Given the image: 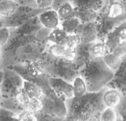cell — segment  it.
<instances>
[{"instance_id":"6da1fadb","label":"cell","mask_w":126,"mask_h":121,"mask_svg":"<svg viewBox=\"0 0 126 121\" xmlns=\"http://www.w3.org/2000/svg\"><path fill=\"white\" fill-rule=\"evenodd\" d=\"M106 88L98 92H86L79 98L66 99L67 113L63 121H100V114L106 108L102 97Z\"/></svg>"},{"instance_id":"7a4b0ae2","label":"cell","mask_w":126,"mask_h":121,"mask_svg":"<svg viewBox=\"0 0 126 121\" xmlns=\"http://www.w3.org/2000/svg\"><path fill=\"white\" fill-rule=\"evenodd\" d=\"M84 81L87 92H98L106 88L114 73L107 67L102 58H93L79 70Z\"/></svg>"},{"instance_id":"3957f363","label":"cell","mask_w":126,"mask_h":121,"mask_svg":"<svg viewBox=\"0 0 126 121\" xmlns=\"http://www.w3.org/2000/svg\"><path fill=\"white\" fill-rule=\"evenodd\" d=\"M44 71L50 77L61 78L72 84L77 77L80 76L79 71L72 62L44 53L40 59Z\"/></svg>"},{"instance_id":"277c9868","label":"cell","mask_w":126,"mask_h":121,"mask_svg":"<svg viewBox=\"0 0 126 121\" xmlns=\"http://www.w3.org/2000/svg\"><path fill=\"white\" fill-rule=\"evenodd\" d=\"M4 76L0 84V92L2 98L16 97L23 88L24 81L13 69L3 70Z\"/></svg>"},{"instance_id":"5b68a950","label":"cell","mask_w":126,"mask_h":121,"mask_svg":"<svg viewBox=\"0 0 126 121\" xmlns=\"http://www.w3.org/2000/svg\"><path fill=\"white\" fill-rule=\"evenodd\" d=\"M65 100L63 97L51 99L44 95L41 99L43 107L40 112L64 120L67 113Z\"/></svg>"},{"instance_id":"8992f818","label":"cell","mask_w":126,"mask_h":121,"mask_svg":"<svg viewBox=\"0 0 126 121\" xmlns=\"http://www.w3.org/2000/svg\"><path fill=\"white\" fill-rule=\"evenodd\" d=\"M12 69L24 81L33 82L37 77L45 73L41 60L28 62L14 66Z\"/></svg>"},{"instance_id":"52a82bcc","label":"cell","mask_w":126,"mask_h":121,"mask_svg":"<svg viewBox=\"0 0 126 121\" xmlns=\"http://www.w3.org/2000/svg\"><path fill=\"white\" fill-rule=\"evenodd\" d=\"M48 81L51 89L57 97H63L68 99L74 97L73 87L70 83L61 78L51 77L49 78Z\"/></svg>"},{"instance_id":"ba28073f","label":"cell","mask_w":126,"mask_h":121,"mask_svg":"<svg viewBox=\"0 0 126 121\" xmlns=\"http://www.w3.org/2000/svg\"><path fill=\"white\" fill-rule=\"evenodd\" d=\"M97 28L95 22L81 23L75 31L74 34L78 35L81 43H91L97 38Z\"/></svg>"},{"instance_id":"9c48e42d","label":"cell","mask_w":126,"mask_h":121,"mask_svg":"<svg viewBox=\"0 0 126 121\" xmlns=\"http://www.w3.org/2000/svg\"><path fill=\"white\" fill-rule=\"evenodd\" d=\"M92 46V44L90 43H81L75 49V58L73 64L78 71L88 62L93 59L90 53Z\"/></svg>"},{"instance_id":"30bf717a","label":"cell","mask_w":126,"mask_h":121,"mask_svg":"<svg viewBox=\"0 0 126 121\" xmlns=\"http://www.w3.org/2000/svg\"><path fill=\"white\" fill-rule=\"evenodd\" d=\"M126 25L123 23L115 28L107 36L106 43H105L110 53H111L115 47L123 42L126 41Z\"/></svg>"},{"instance_id":"8fae6325","label":"cell","mask_w":126,"mask_h":121,"mask_svg":"<svg viewBox=\"0 0 126 121\" xmlns=\"http://www.w3.org/2000/svg\"><path fill=\"white\" fill-rule=\"evenodd\" d=\"M124 97L120 91L106 88L103 94V102L106 107L115 109L122 101Z\"/></svg>"},{"instance_id":"7c38bea8","label":"cell","mask_w":126,"mask_h":121,"mask_svg":"<svg viewBox=\"0 0 126 121\" xmlns=\"http://www.w3.org/2000/svg\"><path fill=\"white\" fill-rule=\"evenodd\" d=\"M119 18L115 19H110L105 16L102 18V20L99 21L98 23H96L97 28V37L98 39H103L107 37V36L110 33L113 29H115V25H117V20H119Z\"/></svg>"},{"instance_id":"4fadbf2b","label":"cell","mask_w":126,"mask_h":121,"mask_svg":"<svg viewBox=\"0 0 126 121\" xmlns=\"http://www.w3.org/2000/svg\"><path fill=\"white\" fill-rule=\"evenodd\" d=\"M38 19L42 26L49 30L56 28L59 21L57 12L53 10L41 13L38 15Z\"/></svg>"},{"instance_id":"5bb4252c","label":"cell","mask_w":126,"mask_h":121,"mask_svg":"<svg viewBox=\"0 0 126 121\" xmlns=\"http://www.w3.org/2000/svg\"><path fill=\"white\" fill-rule=\"evenodd\" d=\"M49 53L53 57L64 59L72 62L75 58V50L67 48L63 45H52L49 49Z\"/></svg>"},{"instance_id":"9a60e30c","label":"cell","mask_w":126,"mask_h":121,"mask_svg":"<svg viewBox=\"0 0 126 121\" xmlns=\"http://www.w3.org/2000/svg\"><path fill=\"white\" fill-rule=\"evenodd\" d=\"M50 77V76L45 72L44 74L37 77L34 80L33 83L37 85L41 89L45 96L51 98V99H56L58 97L53 92V89H51L50 83H49L48 79Z\"/></svg>"},{"instance_id":"2e32d148","label":"cell","mask_w":126,"mask_h":121,"mask_svg":"<svg viewBox=\"0 0 126 121\" xmlns=\"http://www.w3.org/2000/svg\"><path fill=\"white\" fill-rule=\"evenodd\" d=\"M70 3L77 8H82L97 12L104 7L105 1L102 0H77L71 1Z\"/></svg>"},{"instance_id":"e0dca14e","label":"cell","mask_w":126,"mask_h":121,"mask_svg":"<svg viewBox=\"0 0 126 121\" xmlns=\"http://www.w3.org/2000/svg\"><path fill=\"white\" fill-rule=\"evenodd\" d=\"M0 107L11 111L18 116L25 111L19 104L16 97L1 98Z\"/></svg>"},{"instance_id":"ac0fdd59","label":"cell","mask_w":126,"mask_h":121,"mask_svg":"<svg viewBox=\"0 0 126 121\" xmlns=\"http://www.w3.org/2000/svg\"><path fill=\"white\" fill-rule=\"evenodd\" d=\"M74 16L80 20L81 23L93 22L97 18V12L92 10L77 8L74 10Z\"/></svg>"},{"instance_id":"d6986e66","label":"cell","mask_w":126,"mask_h":121,"mask_svg":"<svg viewBox=\"0 0 126 121\" xmlns=\"http://www.w3.org/2000/svg\"><path fill=\"white\" fill-rule=\"evenodd\" d=\"M19 7L16 1H0V16L7 18L16 12Z\"/></svg>"},{"instance_id":"ffe728a7","label":"cell","mask_w":126,"mask_h":121,"mask_svg":"<svg viewBox=\"0 0 126 121\" xmlns=\"http://www.w3.org/2000/svg\"><path fill=\"white\" fill-rule=\"evenodd\" d=\"M23 88L29 99L38 98V99L41 100L42 98L44 96L41 89L32 82L24 81Z\"/></svg>"},{"instance_id":"44dd1931","label":"cell","mask_w":126,"mask_h":121,"mask_svg":"<svg viewBox=\"0 0 126 121\" xmlns=\"http://www.w3.org/2000/svg\"><path fill=\"white\" fill-rule=\"evenodd\" d=\"M126 69L125 64L122 62L119 68L114 73L112 79L115 81V84L118 89H125L126 86Z\"/></svg>"},{"instance_id":"7402d4cb","label":"cell","mask_w":126,"mask_h":121,"mask_svg":"<svg viewBox=\"0 0 126 121\" xmlns=\"http://www.w3.org/2000/svg\"><path fill=\"white\" fill-rule=\"evenodd\" d=\"M102 60L105 64L107 65V67L110 68L114 73L119 68L123 60L116 57L112 53H108L102 58Z\"/></svg>"},{"instance_id":"603a6c76","label":"cell","mask_w":126,"mask_h":121,"mask_svg":"<svg viewBox=\"0 0 126 121\" xmlns=\"http://www.w3.org/2000/svg\"><path fill=\"white\" fill-rule=\"evenodd\" d=\"M80 24V20L76 17H73L63 21L62 23V29L68 35L73 34L75 32V31Z\"/></svg>"},{"instance_id":"cb8c5ba5","label":"cell","mask_w":126,"mask_h":121,"mask_svg":"<svg viewBox=\"0 0 126 121\" xmlns=\"http://www.w3.org/2000/svg\"><path fill=\"white\" fill-rule=\"evenodd\" d=\"M73 87V95L74 97L79 98L83 96L87 92L85 83L80 76L77 77L72 83Z\"/></svg>"},{"instance_id":"d4e9b609","label":"cell","mask_w":126,"mask_h":121,"mask_svg":"<svg viewBox=\"0 0 126 121\" xmlns=\"http://www.w3.org/2000/svg\"><path fill=\"white\" fill-rule=\"evenodd\" d=\"M59 19L64 21L73 18L74 16V9L69 1L66 2L62 5L57 12Z\"/></svg>"},{"instance_id":"484cf974","label":"cell","mask_w":126,"mask_h":121,"mask_svg":"<svg viewBox=\"0 0 126 121\" xmlns=\"http://www.w3.org/2000/svg\"><path fill=\"white\" fill-rule=\"evenodd\" d=\"M91 55L93 58H103L106 55L110 53L105 43H97L92 44L90 49Z\"/></svg>"},{"instance_id":"4316f807","label":"cell","mask_w":126,"mask_h":121,"mask_svg":"<svg viewBox=\"0 0 126 121\" xmlns=\"http://www.w3.org/2000/svg\"><path fill=\"white\" fill-rule=\"evenodd\" d=\"M124 12V6L120 2H115L110 4L106 16L110 19H115L122 16Z\"/></svg>"},{"instance_id":"83f0119b","label":"cell","mask_w":126,"mask_h":121,"mask_svg":"<svg viewBox=\"0 0 126 121\" xmlns=\"http://www.w3.org/2000/svg\"><path fill=\"white\" fill-rule=\"evenodd\" d=\"M67 35L62 29L56 28L49 34L48 39L54 44H62Z\"/></svg>"},{"instance_id":"f1b7e54d","label":"cell","mask_w":126,"mask_h":121,"mask_svg":"<svg viewBox=\"0 0 126 121\" xmlns=\"http://www.w3.org/2000/svg\"><path fill=\"white\" fill-rule=\"evenodd\" d=\"M80 43L81 40L79 36L73 34L67 35L63 41L62 44L61 45H63L68 49L75 50Z\"/></svg>"},{"instance_id":"f546056e","label":"cell","mask_w":126,"mask_h":121,"mask_svg":"<svg viewBox=\"0 0 126 121\" xmlns=\"http://www.w3.org/2000/svg\"><path fill=\"white\" fill-rule=\"evenodd\" d=\"M118 115L114 109L106 107L100 114V121H117Z\"/></svg>"},{"instance_id":"4dcf8cb0","label":"cell","mask_w":126,"mask_h":121,"mask_svg":"<svg viewBox=\"0 0 126 121\" xmlns=\"http://www.w3.org/2000/svg\"><path fill=\"white\" fill-rule=\"evenodd\" d=\"M42 107H43V104H42L41 100L38 98H32L29 100L26 111L32 112L33 113H36L41 110Z\"/></svg>"},{"instance_id":"1f68e13d","label":"cell","mask_w":126,"mask_h":121,"mask_svg":"<svg viewBox=\"0 0 126 121\" xmlns=\"http://www.w3.org/2000/svg\"><path fill=\"white\" fill-rule=\"evenodd\" d=\"M18 116L11 111L0 107V121H19Z\"/></svg>"},{"instance_id":"d6a6232c","label":"cell","mask_w":126,"mask_h":121,"mask_svg":"<svg viewBox=\"0 0 126 121\" xmlns=\"http://www.w3.org/2000/svg\"><path fill=\"white\" fill-rule=\"evenodd\" d=\"M16 98L17 100L19 102V104L21 105V107L23 108L25 111H26V109H27L28 104L29 101L30 99H29L26 93L25 92L23 88L21 89L20 92L17 94Z\"/></svg>"},{"instance_id":"836d02e7","label":"cell","mask_w":126,"mask_h":121,"mask_svg":"<svg viewBox=\"0 0 126 121\" xmlns=\"http://www.w3.org/2000/svg\"><path fill=\"white\" fill-rule=\"evenodd\" d=\"M111 53L116 57L123 60V58L126 55V41L123 42L121 44L115 47Z\"/></svg>"},{"instance_id":"e575fe53","label":"cell","mask_w":126,"mask_h":121,"mask_svg":"<svg viewBox=\"0 0 126 121\" xmlns=\"http://www.w3.org/2000/svg\"><path fill=\"white\" fill-rule=\"evenodd\" d=\"M35 114L36 117L37 118V121H63V119H59L51 116V115L45 114L41 112H38Z\"/></svg>"},{"instance_id":"d590c367","label":"cell","mask_w":126,"mask_h":121,"mask_svg":"<svg viewBox=\"0 0 126 121\" xmlns=\"http://www.w3.org/2000/svg\"><path fill=\"white\" fill-rule=\"evenodd\" d=\"M18 119L19 121H37L35 114L26 110L20 114L18 116Z\"/></svg>"},{"instance_id":"8d00e7d4","label":"cell","mask_w":126,"mask_h":121,"mask_svg":"<svg viewBox=\"0 0 126 121\" xmlns=\"http://www.w3.org/2000/svg\"><path fill=\"white\" fill-rule=\"evenodd\" d=\"M9 36L10 29L8 28L5 27L0 29V48L7 43Z\"/></svg>"},{"instance_id":"74e56055","label":"cell","mask_w":126,"mask_h":121,"mask_svg":"<svg viewBox=\"0 0 126 121\" xmlns=\"http://www.w3.org/2000/svg\"><path fill=\"white\" fill-rule=\"evenodd\" d=\"M16 2L20 6L34 10L38 9L37 1H16Z\"/></svg>"},{"instance_id":"f35d334b","label":"cell","mask_w":126,"mask_h":121,"mask_svg":"<svg viewBox=\"0 0 126 121\" xmlns=\"http://www.w3.org/2000/svg\"><path fill=\"white\" fill-rule=\"evenodd\" d=\"M68 1H63V0H62H62L53 1L51 6L52 7L53 10L57 12L62 5H63V4H65L66 2H68Z\"/></svg>"},{"instance_id":"ab89813d","label":"cell","mask_w":126,"mask_h":121,"mask_svg":"<svg viewBox=\"0 0 126 121\" xmlns=\"http://www.w3.org/2000/svg\"><path fill=\"white\" fill-rule=\"evenodd\" d=\"M53 1H47V0H38L37 1V3L38 5V9H43V8L47 7L50 6L52 4Z\"/></svg>"},{"instance_id":"60d3db41","label":"cell","mask_w":126,"mask_h":121,"mask_svg":"<svg viewBox=\"0 0 126 121\" xmlns=\"http://www.w3.org/2000/svg\"><path fill=\"white\" fill-rule=\"evenodd\" d=\"M3 76H4L3 70L0 69V84H1V82H2V79H3Z\"/></svg>"},{"instance_id":"b9f144b4","label":"cell","mask_w":126,"mask_h":121,"mask_svg":"<svg viewBox=\"0 0 126 121\" xmlns=\"http://www.w3.org/2000/svg\"><path fill=\"white\" fill-rule=\"evenodd\" d=\"M117 121H124L123 120V119L122 118H121V116H120L118 115V119H117Z\"/></svg>"},{"instance_id":"7bdbcfd3","label":"cell","mask_w":126,"mask_h":121,"mask_svg":"<svg viewBox=\"0 0 126 121\" xmlns=\"http://www.w3.org/2000/svg\"><path fill=\"white\" fill-rule=\"evenodd\" d=\"M1 48H0V62H1Z\"/></svg>"},{"instance_id":"ee69618b","label":"cell","mask_w":126,"mask_h":121,"mask_svg":"<svg viewBox=\"0 0 126 121\" xmlns=\"http://www.w3.org/2000/svg\"><path fill=\"white\" fill-rule=\"evenodd\" d=\"M1 18H1V16H0V19H1Z\"/></svg>"}]
</instances>
